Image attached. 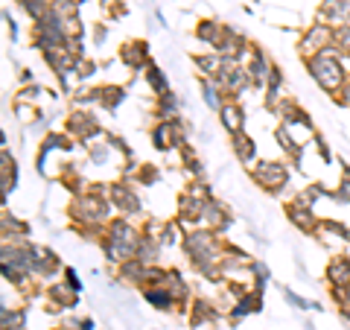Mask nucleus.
Here are the masks:
<instances>
[{"mask_svg": "<svg viewBox=\"0 0 350 330\" xmlns=\"http://www.w3.org/2000/svg\"><path fill=\"white\" fill-rule=\"evenodd\" d=\"M108 257L111 260H126L131 251H135V234H131V228L126 223H114L111 225V237H108Z\"/></svg>", "mask_w": 350, "mask_h": 330, "instance_id": "1", "label": "nucleus"}, {"mask_svg": "<svg viewBox=\"0 0 350 330\" xmlns=\"http://www.w3.org/2000/svg\"><path fill=\"white\" fill-rule=\"evenodd\" d=\"M312 73L327 91H336L338 82H342V64H338L330 53H321V56L312 62Z\"/></svg>", "mask_w": 350, "mask_h": 330, "instance_id": "2", "label": "nucleus"}, {"mask_svg": "<svg viewBox=\"0 0 350 330\" xmlns=\"http://www.w3.org/2000/svg\"><path fill=\"white\" fill-rule=\"evenodd\" d=\"M257 181L262 187H269V190H275V187H280L283 181H286V170H283L280 164H260Z\"/></svg>", "mask_w": 350, "mask_h": 330, "instance_id": "3", "label": "nucleus"}, {"mask_svg": "<svg viewBox=\"0 0 350 330\" xmlns=\"http://www.w3.org/2000/svg\"><path fill=\"white\" fill-rule=\"evenodd\" d=\"M330 281H336L338 287H350V263H347L345 257L333 260V266H330Z\"/></svg>", "mask_w": 350, "mask_h": 330, "instance_id": "4", "label": "nucleus"}, {"mask_svg": "<svg viewBox=\"0 0 350 330\" xmlns=\"http://www.w3.org/2000/svg\"><path fill=\"white\" fill-rule=\"evenodd\" d=\"M222 120H225V126L234 131V135H239V123H243V112H239L237 105H225L222 108Z\"/></svg>", "mask_w": 350, "mask_h": 330, "instance_id": "5", "label": "nucleus"}, {"mask_svg": "<svg viewBox=\"0 0 350 330\" xmlns=\"http://www.w3.org/2000/svg\"><path fill=\"white\" fill-rule=\"evenodd\" d=\"M237 155L248 161V158H254V144H251V138H243V135H237Z\"/></svg>", "mask_w": 350, "mask_h": 330, "instance_id": "6", "label": "nucleus"}, {"mask_svg": "<svg viewBox=\"0 0 350 330\" xmlns=\"http://www.w3.org/2000/svg\"><path fill=\"white\" fill-rule=\"evenodd\" d=\"M327 12H333L336 18H350V0H330L327 3Z\"/></svg>", "mask_w": 350, "mask_h": 330, "instance_id": "7", "label": "nucleus"}, {"mask_svg": "<svg viewBox=\"0 0 350 330\" xmlns=\"http://www.w3.org/2000/svg\"><path fill=\"white\" fill-rule=\"evenodd\" d=\"M146 299H149L152 304H158V307H163V310H167L170 301H172V295H170V292H163V290H149V292H146Z\"/></svg>", "mask_w": 350, "mask_h": 330, "instance_id": "8", "label": "nucleus"}, {"mask_svg": "<svg viewBox=\"0 0 350 330\" xmlns=\"http://www.w3.org/2000/svg\"><path fill=\"white\" fill-rule=\"evenodd\" d=\"M149 82H152V85H155V88H158V91H161V94H163V91H167V82H163V76H161V71H158V68H152V71H149Z\"/></svg>", "mask_w": 350, "mask_h": 330, "instance_id": "9", "label": "nucleus"}, {"mask_svg": "<svg viewBox=\"0 0 350 330\" xmlns=\"http://www.w3.org/2000/svg\"><path fill=\"white\" fill-rule=\"evenodd\" d=\"M289 216H292L301 228H312V223H310V216H306V211H298V207H295V211H289Z\"/></svg>", "mask_w": 350, "mask_h": 330, "instance_id": "10", "label": "nucleus"}, {"mask_svg": "<svg viewBox=\"0 0 350 330\" xmlns=\"http://www.w3.org/2000/svg\"><path fill=\"white\" fill-rule=\"evenodd\" d=\"M338 41H342V47H347V50H350V29H345V32H342V38H338Z\"/></svg>", "mask_w": 350, "mask_h": 330, "instance_id": "11", "label": "nucleus"}, {"mask_svg": "<svg viewBox=\"0 0 350 330\" xmlns=\"http://www.w3.org/2000/svg\"><path fill=\"white\" fill-rule=\"evenodd\" d=\"M347 103H350V91H347Z\"/></svg>", "mask_w": 350, "mask_h": 330, "instance_id": "12", "label": "nucleus"}]
</instances>
